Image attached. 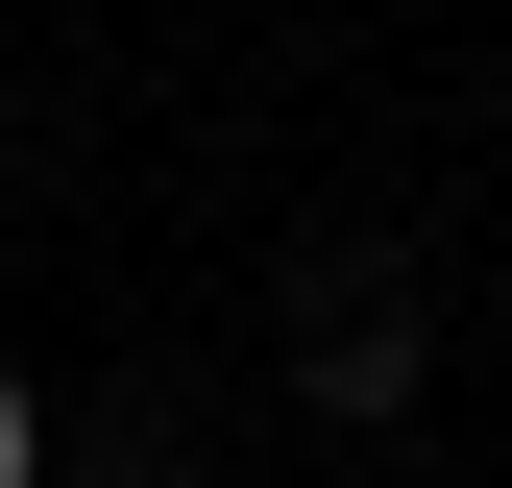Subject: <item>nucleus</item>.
<instances>
[{
  "label": "nucleus",
  "mask_w": 512,
  "mask_h": 488,
  "mask_svg": "<svg viewBox=\"0 0 512 488\" xmlns=\"http://www.w3.org/2000/svg\"><path fill=\"white\" fill-rule=\"evenodd\" d=\"M0 488H49V391H25V366H0Z\"/></svg>",
  "instance_id": "f257e3e1"
}]
</instances>
